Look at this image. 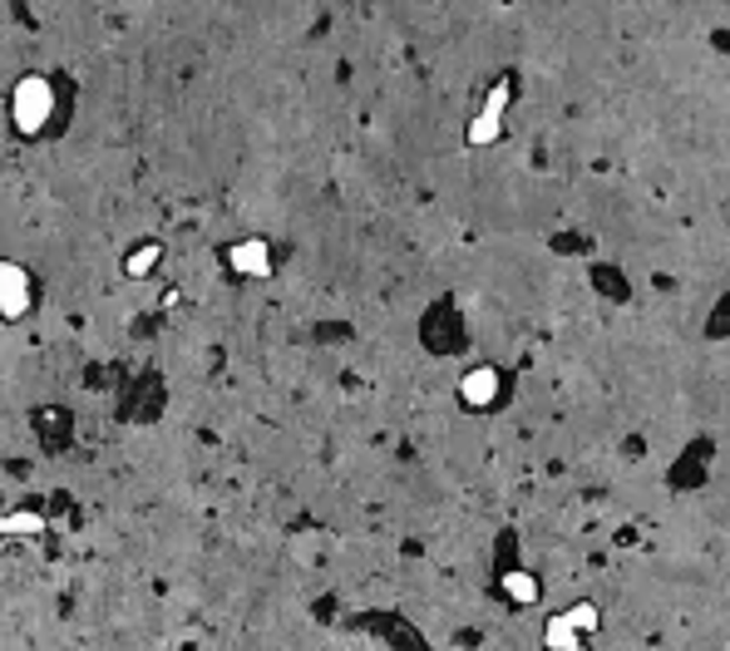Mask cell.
I'll return each mask as SVG.
<instances>
[{"instance_id": "1", "label": "cell", "mask_w": 730, "mask_h": 651, "mask_svg": "<svg viewBox=\"0 0 730 651\" xmlns=\"http://www.w3.org/2000/svg\"><path fill=\"white\" fill-rule=\"evenodd\" d=\"M26 296H30L26 277H20V272L10 267V262H0V312H6V316L26 312Z\"/></svg>"}, {"instance_id": "2", "label": "cell", "mask_w": 730, "mask_h": 651, "mask_svg": "<svg viewBox=\"0 0 730 651\" xmlns=\"http://www.w3.org/2000/svg\"><path fill=\"white\" fill-rule=\"evenodd\" d=\"M494 385H499L494 371H474L470 381H464V400H470V405H484V400L494 395Z\"/></svg>"}, {"instance_id": "3", "label": "cell", "mask_w": 730, "mask_h": 651, "mask_svg": "<svg viewBox=\"0 0 730 651\" xmlns=\"http://www.w3.org/2000/svg\"><path fill=\"white\" fill-rule=\"evenodd\" d=\"M154 262H158V243H148L144 253H129L124 272H129V277H148V272H154Z\"/></svg>"}, {"instance_id": "4", "label": "cell", "mask_w": 730, "mask_h": 651, "mask_svg": "<svg viewBox=\"0 0 730 651\" xmlns=\"http://www.w3.org/2000/svg\"><path fill=\"white\" fill-rule=\"evenodd\" d=\"M509 592H513V598H533V588H529V578H509Z\"/></svg>"}]
</instances>
